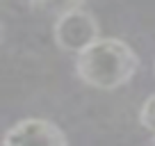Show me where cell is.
I'll list each match as a JSON object with an SVG mask.
<instances>
[{
  "mask_svg": "<svg viewBox=\"0 0 155 146\" xmlns=\"http://www.w3.org/2000/svg\"><path fill=\"white\" fill-rule=\"evenodd\" d=\"M139 68V55L121 39H98L75 59V73L87 87L101 91L128 85Z\"/></svg>",
  "mask_w": 155,
  "mask_h": 146,
  "instance_id": "cell-1",
  "label": "cell"
},
{
  "mask_svg": "<svg viewBox=\"0 0 155 146\" xmlns=\"http://www.w3.org/2000/svg\"><path fill=\"white\" fill-rule=\"evenodd\" d=\"M53 37L59 50L80 55L84 48H89L101 39V28H98L96 16L82 2H71L62 7V12L57 14Z\"/></svg>",
  "mask_w": 155,
  "mask_h": 146,
  "instance_id": "cell-2",
  "label": "cell"
},
{
  "mask_svg": "<svg viewBox=\"0 0 155 146\" xmlns=\"http://www.w3.org/2000/svg\"><path fill=\"white\" fill-rule=\"evenodd\" d=\"M2 146H68V139L57 123L30 117L14 123L5 132Z\"/></svg>",
  "mask_w": 155,
  "mask_h": 146,
  "instance_id": "cell-3",
  "label": "cell"
},
{
  "mask_svg": "<svg viewBox=\"0 0 155 146\" xmlns=\"http://www.w3.org/2000/svg\"><path fill=\"white\" fill-rule=\"evenodd\" d=\"M139 123H141V128H146L148 132H153V135H155V94H153V96H148L144 101V105H141V110H139Z\"/></svg>",
  "mask_w": 155,
  "mask_h": 146,
  "instance_id": "cell-4",
  "label": "cell"
},
{
  "mask_svg": "<svg viewBox=\"0 0 155 146\" xmlns=\"http://www.w3.org/2000/svg\"><path fill=\"white\" fill-rule=\"evenodd\" d=\"M0 41H2V25H0Z\"/></svg>",
  "mask_w": 155,
  "mask_h": 146,
  "instance_id": "cell-5",
  "label": "cell"
},
{
  "mask_svg": "<svg viewBox=\"0 0 155 146\" xmlns=\"http://www.w3.org/2000/svg\"><path fill=\"white\" fill-rule=\"evenodd\" d=\"M153 146H155V137H153Z\"/></svg>",
  "mask_w": 155,
  "mask_h": 146,
  "instance_id": "cell-6",
  "label": "cell"
}]
</instances>
